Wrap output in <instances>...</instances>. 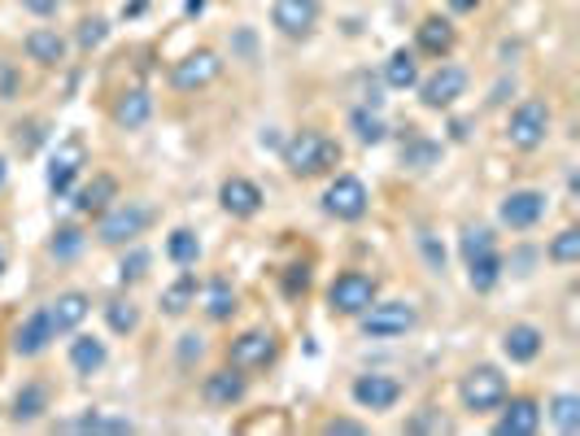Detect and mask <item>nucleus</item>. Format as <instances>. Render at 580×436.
<instances>
[{
  "mask_svg": "<svg viewBox=\"0 0 580 436\" xmlns=\"http://www.w3.org/2000/svg\"><path fill=\"white\" fill-rule=\"evenodd\" d=\"M546 135H550V106H546L541 97H528V101H519V106L511 109V118H506V140H511L519 153L541 149Z\"/></svg>",
  "mask_w": 580,
  "mask_h": 436,
  "instance_id": "423d86ee",
  "label": "nucleus"
},
{
  "mask_svg": "<svg viewBox=\"0 0 580 436\" xmlns=\"http://www.w3.org/2000/svg\"><path fill=\"white\" fill-rule=\"evenodd\" d=\"M106 362H110L106 340H97V336H75V340H70V367H75L79 375H97Z\"/></svg>",
  "mask_w": 580,
  "mask_h": 436,
  "instance_id": "c756f323",
  "label": "nucleus"
},
{
  "mask_svg": "<svg viewBox=\"0 0 580 436\" xmlns=\"http://www.w3.org/2000/svg\"><path fill=\"white\" fill-rule=\"evenodd\" d=\"M44 411H48V384H40V380H26V384L9 397V419H13V424H35Z\"/></svg>",
  "mask_w": 580,
  "mask_h": 436,
  "instance_id": "5701e85b",
  "label": "nucleus"
},
{
  "mask_svg": "<svg viewBox=\"0 0 580 436\" xmlns=\"http://www.w3.org/2000/svg\"><path fill=\"white\" fill-rule=\"evenodd\" d=\"M493 415H497L493 436H533L541 428V406H537V397H511V393H506V402H502Z\"/></svg>",
  "mask_w": 580,
  "mask_h": 436,
  "instance_id": "4468645a",
  "label": "nucleus"
},
{
  "mask_svg": "<svg viewBox=\"0 0 580 436\" xmlns=\"http://www.w3.org/2000/svg\"><path fill=\"white\" fill-rule=\"evenodd\" d=\"M101 310H106V324H110L114 336H131V331L140 327V310H135L131 297H110Z\"/></svg>",
  "mask_w": 580,
  "mask_h": 436,
  "instance_id": "f704fd0d",
  "label": "nucleus"
},
{
  "mask_svg": "<svg viewBox=\"0 0 580 436\" xmlns=\"http://www.w3.org/2000/svg\"><path fill=\"white\" fill-rule=\"evenodd\" d=\"M244 393H249V375L244 371H236L232 362L228 367H219V371H210L206 380H201V397L210 402V406H219V411H232L244 402Z\"/></svg>",
  "mask_w": 580,
  "mask_h": 436,
  "instance_id": "dca6fc26",
  "label": "nucleus"
},
{
  "mask_svg": "<svg viewBox=\"0 0 580 436\" xmlns=\"http://www.w3.org/2000/svg\"><path fill=\"white\" fill-rule=\"evenodd\" d=\"M480 0H450V9H459V13H467V9H475Z\"/></svg>",
  "mask_w": 580,
  "mask_h": 436,
  "instance_id": "3c124183",
  "label": "nucleus"
},
{
  "mask_svg": "<svg viewBox=\"0 0 580 436\" xmlns=\"http://www.w3.org/2000/svg\"><path fill=\"white\" fill-rule=\"evenodd\" d=\"M149 222H153V210H149L144 201H118V206H110L106 215H97V240L110 244V249H118V244H135V240L144 236Z\"/></svg>",
  "mask_w": 580,
  "mask_h": 436,
  "instance_id": "20e7f679",
  "label": "nucleus"
},
{
  "mask_svg": "<svg viewBox=\"0 0 580 436\" xmlns=\"http://www.w3.org/2000/svg\"><path fill=\"white\" fill-rule=\"evenodd\" d=\"M550 424H555L563 436L580 433V397L577 393H559V397L550 402Z\"/></svg>",
  "mask_w": 580,
  "mask_h": 436,
  "instance_id": "c9c22d12",
  "label": "nucleus"
},
{
  "mask_svg": "<svg viewBox=\"0 0 580 436\" xmlns=\"http://www.w3.org/2000/svg\"><path fill=\"white\" fill-rule=\"evenodd\" d=\"M324 215L337 218V222H358V218L366 215V206H371V193H366V184L358 179V175H337L328 188H324Z\"/></svg>",
  "mask_w": 580,
  "mask_h": 436,
  "instance_id": "6e6552de",
  "label": "nucleus"
},
{
  "mask_svg": "<svg viewBox=\"0 0 580 436\" xmlns=\"http://www.w3.org/2000/svg\"><path fill=\"white\" fill-rule=\"evenodd\" d=\"M384 84H389L393 92H411V88L419 84V57H415V48H393V53H389V62H384Z\"/></svg>",
  "mask_w": 580,
  "mask_h": 436,
  "instance_id": "bb28decb",
  "label": "nucleus"
},
{
  "mask_svg": "<svg viewBox=\"0 0 580 436\" xmlns=\"http://www.w3.org/2000/svg\"><path fill=\"white\" fill-rule=\"evenodd\" d=\"M62 433H97V436H127L135 433V424L127 419V415H101V411H88V415H79V419H66V424H57Z\"/></svg>",
  "mask_w": 580,
  "mask_h": 436,
  "instance_id": "a878e982",
  "label": "nucleus"
},
{
  "mask_svg": "<svg viewBox=\"0 0 580 436\" xmlns=\"http://www.w3.org/2000/svg\"><path fill=\"white\" fill-rule=\"evenodd\" d=\"M450 135H455V140H467V135H471V122H467V118H455V122H450Z\"/></svg>",
  "mask_w": 580,
  "mask_h": 436,
  "instance_id": "09e8293b",
  "label": "nucleus"
},
{
  "mask_svg": "<svg viewBox=\"0 0 580 436\" xmlns=\"http://www.w3.org/2000/svg\"><path fill=\"white\" fill-rule=\"evenodd\" d=\"M375 297H380L375 275H366V271H341L332 280V288H328V310L332 315H346V319H358Z\"/></svg>",
  "mask_w": 580,
  "mask_h": 436,
  "instance_id": "0eeeda50",
  "label": "nucleus"
},
{
  "mask_svg": "<svg viewBox=\"0 0 580 436\" xmlns=\"http://www.w3.org/2000/svg\"><path fill=\"white\" fill-rule=\"evenodd\" d=\"M106 40H110V22H106V18H84V22L75 26V44H79L84 53L101 48Z\"/></svg>",
  "mask_w": 580,
  "mask_h": 436,
  "instance_id": "ea45409f",
  "label": "nucleus"
},
{
  "mask_svg": "<svg viewBox=\"0 0 580 436\" xmlns=\"http://www.w3.org/2000/svg\"><path fill=\"white\" fill-rule=\"evenodd\" d=\"M262 188L253 184V179H244V175H232V179H223L219 184V206L228 210L232 218H253L262 210Z\"/></svg>",
  "mask_w": 580,
  "mask_h": 436,
  "instance_id": "6ab92c4d",
  "label": "nucleus"
},
{
  "mask_svg": "<svg viewBox=\"0 0 580 436\" xmlns=\"http://www.w3.org/2000/svg\"><path fill=\"white\" fill-rule=\"evenodd\" d=\"M48 253H53L57 262H75V258L84 253V231H79V227H57L53 240H48Z\"/></svg>",
  "mask_w": 580,
  "mask_h": 436,
  "instance_id": "e433bc0d",
  "label": "nucleus"
},
{
  "mask_svg": "<svg viewBox=\"0 0 580 436\" xmlns=\"http://www.w3.org/2000/svg\"><path fill=\"white\" fill-rule=\"evenodd\" d=\"M419 327V310L411 302H371L362 315H358V331L366 340H402Z\"/></svg>",
  "mask_w": 580,
  "mask_h": 436,
  "instance_id": "f03ea898",
  "label": "nucleus"
},
{
  "mask_svg": "<svg viewBox=\"0 0 580 436\" xmlns=\"http://www.w3.org/2000/svg\"><path fill=\"white\" fill-rule=\"evenodd\" d=\"M206 353V340L197 336V331H188V336H179V349H175V358H179V367H193L197 358Z\"/></svg>",
  "mask_w": 580,
  "mask_h": 436,
  "instance_id": "37998d69",
  "label": "nucleus"
},
{
  "mask_svg": "<svg viewBox=\"0 0 580 436\" xmlns=\"http://www.w3.org/2000/svg\"><path fill=\"white\" fill-rule=\"evenodd\" d=\"M44 310H48V319L57 327V336H66V331H75V327L88 319L92 302H88V293H62V297H53Z\"/></svg>",
  "mask_w": 580,
  "mask_h": 436,
  "instance_id": "b1692460",
  "label": "nucleus"
},
{
  "mask_svg": "<svg viewBox=\"0 0 580 436\" xmlns=\"http://www.w3.org/2000/svg\"><path fill=\"white\" fill-rule=\"evenodd\" d=\"M219 75H223V57H219L215 48H197V53H188V57H179V62L171 66V88H175V92H201V88H210Z\"/></svg>",
  "mask_w": 580,
  "mask_h": 436,
  "instance_id": "1a4fd4ad",
  "label": "nucleus"
},
{
  "mask_svg": "<svg viewBox=\"0 0 580 436\" xmlns=\"http://www.w3.org/2000/svg\"><path fill=\"white\" fill-rule=\"evenodd\" d=\"M84 166H88V144H84V135H66V140L53 149V157H48V193H53V197H66V193L75 188V179H79Z\"/></svg>",
  "mask_w": 580,
  "mask_h": 436,
  "instance_id": "9d476101",
  "label": "nucleus"
},
{
  "mask_svg": "<svg viewBox=\"0 0 580 436\" xmlns=\"http://www.w3.org/2000/svg\"><path fill=\"white\" fill-rule=\"evenodd\" d=\"M22 48H26V57H31L35 66H62V62H66V35H57L53 26H35V31L22 40Z\"/></svg>",
  "mask_w": 580,
  "mask_h": 436,
  "instance_id": "4be33fe9",
  "label": "nucleus"
},
{
  "mask_svg": "<svg viewBox=\"0 0 580 436\" xmlns=\"http://www.w3.org/2000/svg\"><path fill=\"white\" fill-rule=\"evenodd\" d=\"M4 179H9V166H4V157H0V188H4Z\"/></svg>",
  "mask_w": 580,
  "mask_h": 436,
  "instance_id": "603ef678",
  "label": "nucleus"
},
{
  "mask_svg": "<svg viewBox=\"0 0 580 436\" xmlns=\"http://www.w3.org/2000/svg\"><path fill=\"white\" fill-rule=\"evenodd\" d=\"M489 249H497V236H493L489 227H463V236H459V253H463V262L480 258V253H489Z\"/></svg>",
  "mask_w": 580,
  "mask_h": 436,
  "instance_id": "58836bf2",
  "label": "nucleus"
},
{
  "mask_svg": "<svg viewBox=\"0 0 580 436\" xmlns=\"http://www.w3.org/2000/svg\"><path fill=\"white\" fill-rule=\"evenodd\" d=\"M506 393H511L506 375L497 367H489V362L471 367L463 380H459V402H463L467 415H493L506 402Z\"/></svg>",
  "mask_w": 580,
  "mask_h": 436,
  "instance_id": "7ed1b4c3",
  "label": "nucleus"
},
{
  "mask_svg": "<svg viewBox=\"0 0 580 436\" xmlns=\"http://www.w3.org/2000/svg\"><path fill=\"white\" fill-rule=\"evenodd\" d=\"M149 262H153V258H149L144 249H131V253L118 262V284H135V280H144V275H149Z\"/></svg>",
  "mask_w": 580,
  "mask_h": 436,
  "instance_id": "a19ab883",
  "label": "nucleus"
},
{
  "mask_svg": "<svg viewBox=\"0 0 580 436\" xmlns=\"http://www.w3.org/2000/svg\"><path fill=\"white\" fill-rule=\"evenodd\" d=\"M349 127H353L358 144H380V140L389 135V127H384L380 109H371V106H358V109H353V113H349Z\"/></svg>",
  "mask_w": 580,
  "mask_h": 436,
  "instance_id": "72a5a7b5",
  "label": "nucleus"
},
{
  "mask_svg": "<svg viewBox=\"0 0 580 436\" xmlns=\"http://www.w3.org/2000/svg\"><path fill=\"white\" fill-rule=\"evenodd\" d=\"M415 88H419V101H424V109H450L467 92V70L463 66L441 62V66H437L428 79H419Z\"/></svg>",
  "mask_w": 580,
  "mask_h": 436,
  "instance_id": "f8f14e48",
  "label": "nucleus"
},
{
  "mask_svg": "<svg viewBox=\"0 0 580 436\" xmlns=\"http://www.w3.org/2000/svg\"><path fill=\"white\" fill-rule=\"evenodd\" d=\"M502 271H506V262H502V253H497V249H489V253L471 258V262H467V284H471V293H493V288H497V280H502Z\"/></svg>",
  "mask_w": 580,
  "mask_h": 436,
  "instance_id": "c85d7f7f",
  "label": "nucleus"
},
{
  "mask_svg": "<svg viewBox=\"0 0 580 436\" xmlns=\"http://www.w3.org/2000/svg\"><path fill=\"white\" fill-rule=\"evenodd\" d=\"M193 306H197V275L184 271L171 288H162V310H166L171 319H179V315H188Z\"/></svg>",
  "mask_w": 580,
  "mask_h": 436,
  "instance_id": "7c9ffc66",
  "label": "nucleus"
},
{
  "mask_svg": "<svg viewBox=\"0 0 580 436\" xmlns=\"http://www.w3.org/2000/svg\"><path fill=\"white\" fill-rule=\"evenodd\" d=\"M415 240H419V253H424L428 271H437V275H441V271H446V249L437 244V236H433V231H419Z\"/></svg>",
  "mask_w": 580,
  "mask_h": 436,
  "instance_id": "79ce46f5",
  "label": "nucleus"
},
{
  "mask_svg": "<svg viewBox=\"0 0 580 436\" xmlns=\"http://www.w3.org/2000/svg\"><path fill=\"white\" fill-rule=\"evenodd\" d=\"M455 44H459V31H455V22L441 18V13H433V18H424V22L415 26V48H419L424 57H433V62H446V57L455 53Z\"/></svg>",
  "mask_w": 580,
  "mask_h": 436,
  "instance_id": "f3484780",
  "label": "nucleus"
},
{
  "mask_svg": "<svg viewBox=\"0 0 580 436\" xmlns=\"http://www.w3.org/2000/svg\"><path fill=\"white\" fill-rule=\"evenodd\" d=\"M144 4H149V0H131V4H122V18H135V13H144Z\"/></svg>",
  "mask_w": 580,
  "mask_h": 436,
  "instance_id": "8fccbe9b",
  "label": "nucleus"
},
{
  "mask_svg": "<svg viewBox=\"0 0 580 436\" xmlns=\"http://www.w3.org/2000/svg\"><path fill=\"white\" fill-rule=\"evenodd\" d=\"M546 258H550V262H559V266H572V262H580V227H563V231L550 240Z\"/></svg>",
  "mask_w": 580,
  "mask_h": 436,
  "instance_id": "4c0bfd02",
  "label": "nucleus"
},
{
  "mask_svg": "<svg viewBox=\"0 0 580 436\" xmlns=\"http://www.w3.org/2000/svg\"><path fill=\"white\" fill-rule=\"evenodd\" d=\"M114 201H118V179L114 175H92V179L75 193V210H79V215H92V218L106 215Z\"/></svg>",
  "mask_w": 580,
  "mask_h": 436,
  "instance_id": "412c9836",
  "label": "nucleus"
},
{
  "mask_svg": "<svg viewBox=\"0 0 580 436\" xmlns=\"http://www.w3.org/2000/svg\"><path fill=\"white\" fill-rule=\"evenodd\" d=\"M110 118H114V127H122V131H140V127L153 118V97H149L144 88H127V92H118L114 97Z\"/></svg>",
  "mask_w": 580,
  "mask_h": 436,
  "instance_id": "aec40b11",
  "label": "nucleus"
},
{
  "mask_svg": "<svg viewBox=\"0 0 580 436\" xmlns=\"http://www.w3.org/2000/svg\"><path fill=\"white\" fill-rule=\"evenodd\" d=\"M502 353L511 362H533L541 353V327L533 324H511L502 331Z\"/></svg>",
  "mask_w": 580,
  "mask_h": 436,
  "instance_id": "393cba45",
  "label": "nucleus"
},
{
  "mask_svg": "<svg viewBox=\"0 0 580 436\" xmlns=\"http://www.w3.org/2000/svg\"><path fill=\"white\" fill-rule=\"evenodd\" d=\"M201 306H206V319H215V324H228L236 310H240V306H236V288L228 280H210Z\"/></svg>",
  "mask_w": 580,
  "mask_h": 436,
  "instance_id": "2f4dec72",
  "label": "nucleus"
},
{
  "mask_svg": "<svg viewBox=\"0 0 580 436\" xmlns=\"http://www.w3.org/2000/svg\"><path fill=\"white\" fill-rule=\"evenodd\" d=\"M166 258L175 262V266H197V258H201V240H197V231L193 227H175L171 236H166Z\"/></svg>",
  "mask_w": 580,
  "mask_h": 436,
  "instance_id": "473e14b6",
  "label": "nucleus"
},
{
  "mask_svg": "<svg viewBox=\"0 0 580 436\" xmlns=\"http://www.w3.org/2000/svg\"><path fill=\"white\" fill-rule=\"evenodd\" d=\"M315 22H319V0H275L271 4V26L288 40L310 35Z\"/></svg>",
  "mask_w": 580,
  "mask_h": 436,
  "instance_id": "2eb2a0df",
  "label": "nucleus"
},
{
  "mask_svg": "<svg viewBox=\"0 0 580 436\" xmlns=\"http://www.w3.org/2000/svg\"><path fill=\"white\" fill-rule=\"evenodd\" d=\"M437 162H441V144L428 140V135H419L415 127H406V140H402V166H411V171H433Z\"/></svg>",
  "mask_w": 580,
  "mask_h": 436,
  "instance_id": "cd10ccee",
  "label": "nucleus"
},
{
  "mask_svg": "<svg viewBox=\"0 0 580 436\" xmlns=\"http://www.w3.org/2000/svg\"><path fill=\"white\" fill-rule=\"evenodd\" d=\"M275 358H280V336L271 327H249L228 345V362L244 375H258V371L275 367Z\"/></svg>",
  "mask_w": 580,
  "mask_h": 436,
  "instance_id": "39448f33",
  "label": "nucleus"
},
{
  "mask_svg": "<svg viewBox=\"0 0 580 436\" xmlns=\"http://www.w3.org/2000/svg\"><path fill=\"white\" fill-rule=\"evenodd\" d=\"M546 210H550L546 193H537V188H511L502 197V206H497V222L511 227V231H528V227H537L546 218Z\"/></svg>",
  "mask_w": 580,
  "mask_h": 436,
  "instance_id": "9b49d317",
  "label": "nucleus"
},
{
  "mask_svg": "<svg viewBox=\"0 0 580 436\" xmlns=\"http://www.w3.org/2000/svg\"><path fill=\"white\" fill-rule=\"evenodd\" d=\"M26 13H35V18H48V13H57V4L62 0H18Z\"/></svg>",
  "mask_w": 580,
  "mask_h": 436,
  "instance_id": "49530a36",
  "label": "nucleus"
},
{
  "mask_svg": "<svg viewBox=\"0 0 580 436\" xmlns=\"http://www.w3.org/2000/svg\"><path fill=\"white\" fill-rule=\"evenodd\" d=\"M280 157L293 179H319L341 166V144L328 131H297V135H288Z\"/></svg>",
  "mask_w": 580,
  "mask_h": 436,
  "instance_id": "f257e3e1",
  "label": "nucleus"
},
{
  "mask_svg": "<svg viewBox=\"0 0 580 436\" xmlns=\"http://www.w3.org/2000/svg\"><path fill=\"white\" fill-rule=\"evenodd\" d=\"M424 428H437V433H446V419H433V415H419L415 424H406V433H424Z\"/></svg>",
  "mask_w": 580,
  "mask_h": 436,
  "instance_id": "de8ad7c7",
  "label": "nucleus"
},
{
  "mask_svg": "<svg viewBox=\"0 0 580 436\" xmlns=\"http://www.w3.org/2000/svg\"><path fill=\"white\" fill-rule=\"evenodd\" d=\"M349 397H353L362 411H371V415H384V411H393V406L402 402V384H397L393 375H380V371H371V375H358V380L349 384Z\"/></svg>",
  "mask_w": 580,
  "mask_h": 436,
  "instance_id": "ddd939ff",
  "label": "nucleus"
},
{
  "mask_svg": "<svg viewBox=\"0 0 580 436\" xmlns=\"http://www.w3.org/2000/svg\"><path fill=\"white\" fill-rule=\"evenodd\" d=\"M324 433L328 436H366V424H358V419H328Z\"/></svg>",
  "mask_w": 580,
  "mask_h": 436,
  "instance_id": "a18cd8bd",
  "label": "nucleus"
},
{
  "mask_svg": "<svg viewBox=\"0 0 580 436\" xmlns=\"http://www.w3.org/2000/svg\"><path fill=\"white\" fill-rule=\"evenodd\" d=\"M306 288H310V271H306V266H293V271L284 275V293L297 297V293H306Z\"/></svg>",
  "mask_w": 580,
  "mask_h": 436,
  "instance_id": "c03bdc74",
  "label": "nucleus"
},
{
  "mask_svg": "<svg viewBox=\"0 0 580 436\" xmlns=\"http://www.w3.org/2000/svg\"><path fill=\"white\" fill-rule=\"evenodd\" d=\"M53 340H57V327L48 319V310H35V315H26L18 324V331H13V353L18 358H40Z\"/></svg>",
  "mask_w": 580,
  "mask_h": 436,
  "instance_id": "a211bd4d",
  "label": "nucleus"
}]
</instances>
